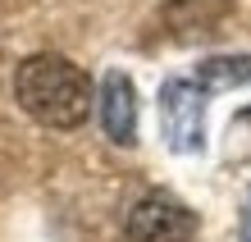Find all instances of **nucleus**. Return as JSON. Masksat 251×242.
<instances>
[{"mask_svg":"<svg viewBox=\"0 0 251 242\" xmlns=\"http://www.w3.org/2000/svg\"><path fill=\"white\" fill-rule=\"evenodd\" d=\"M14 101L27 119H37L41 128H78L92 114V78L64 55H27L14 69Z\"/></svg>","mask_w":251,"mask_h":242,"instance_id":"nucleus-1","label":"nucleus"},{"mask_svg":"<svg viewBox=\"0 0 251 242\" xmlns=\"http://www.w3.org/2000/svg\"><path fill=\"white\" fill-rule=\"evenodd\" d=\"M160 133L165 146L192 156L205 146V92L187 78H169L160 87Z\"/></svg>","mask_w":251,"mask_h":242,"instance_id":"nucleus-2","label":"nucleus"},{"mask_svg":"<svg viewBox=\"0 0 251 242\" xmlns=\"http://www.w3.org/2000/svg\"><path fill=\"white\" fill-rule=\"evenodd\" d=\"M124 238L128 242H187L197 238V210H187L169 192H146L124 215Z\"/></svg>","mask_w":251,"mask_h":242,"instance_id":"nucleus-3","label":"nucleus"},{"mask_svg":"<svg viewBox=\"0 0 251 242\" xmlns=\"http://www.w3.org/2000/svg\"><path fill=\"white\" fill-rule=\"evenodd\" d=\"M96 114L100 128L114 146H132L137 142V87L124 69H105L96 87Z\"/></svg>","mask_w":251,"mask_h":242,"instance_id":"nucleus-4","label":"nucleus"},{"mask_svg":"<svg viewBox=\"0 0 251 242\" xmlns=\"http://www.w3.org/2000/svg\"><path fill=\"white\" fill-rule=\"evenodd\" d=\"M233 14V0H169L165 5V27L174 41H197V37H210L219 32Z\"/></svg>","mask_w":251,"mask_h":242,"instance_id":"nucleus-5","label":"nucleus"},{"mask_svg":"<svg viewBox=\"0 0 251 242\" xmlns=\"http://www.w3.org/2000/svg\"><path fill=\"white\" fill-rule=\"evenodd\" d=\"M201 92H233V87L251 82V55H210L197 64V78Z\"/></svg>","mask_w":251,"mask_h":242,"instance_id":"nucleus-6","label":"nucleus"},{"mask_svg":"<svg viewBox=\"0 0 251 242\" xmlns=\"http://www.w3.org/2000/svg\"><path fill=\"white\" fill-rule=\"evenodd\" d=\"M242 242H251V206H247V215H242Z\"/></svg>","mask_w":251,"mask_h":242,"instance_id":"nucleus-7","label":"nucleus"}]
</instances>
